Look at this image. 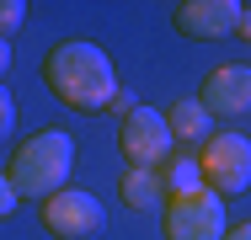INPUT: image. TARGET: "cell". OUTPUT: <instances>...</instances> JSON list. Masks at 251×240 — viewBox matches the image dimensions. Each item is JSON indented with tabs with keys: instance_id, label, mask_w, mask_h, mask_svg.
<instances>
[{
	"instance_id": "cell-14",
	"label": "cell",
	"mask_w": 251,
	"mask_h": 240,
	"mask_svg": "<svg viewBox=\"0 0 251 240\" xmlns=\"http://www.w3.org/2000/svg\"><path fill=\"white\" fill-rule=\"evenodd\" d=\"M16 203H22V197H16V187H11V182H5V171H0V219H11V214H16Z\"/></svg>"
},
{
	"instance_id": "cell-13",
	"label": "cell",
	"mask_w": 251,
	"mask_h": 240,
	"mask_svg": "<svg viewBox=\"0 0 251 240\" xmlns=\"http://www.w3.org/2000/svg\"><path fill=\"white\" fill-rule=\"evenodd\" d=\"M16 134V96L0 86V139H11Z\"/></svg>"
},
{
	"instance_id": "cell-2",
	"label": "cell",
	"mask_w": 251,
	"mask_h": 240,
	"mask_svg": "<svg viewBox=\"0 0 251 240\" xmlns=\"http://www.w3.org/2000/svg\"><path fill=\"white\" fill-rule=\"evenodd\" d=\"M75 171V139L64 128H38L32 139H22L11 149V166H5V182L16 187V197H32L43 203L70 182Z\"/></svg>"
},
{
	"instance_id": "cell-12",
	"label": "cell",
	"mask_w": 251,
	"mask_h": 240,
	"mask_svg": "<svg viewBox=\"0 0 251 240\" xmlns=\"http://www.w3.org/2000/svg\"><path fill=\"white\" fill-rule=\"evenodd\" d=\"M27 22V5L22 0H0V43H11V32Z\"/></svg>"
},
{
	"instance_id": "cell-5",
	"label": "cell",
	"mask_w": 251,
	"mask_h": 240,
	"mask_svg": "<svg viewBox=\"0 0 251 240\" xmlns=\"http://www.w3.org/2000/svg\"><path fill=\"white\" fill-rule=\"evenodd\" d=\"M118 149L128 166H145L155 171L166 155H171V128H166V112L160 107H134L123 123H118Z\"/></svg>"
},
{
	"instance_id": "cell-10",
	"label": "cell",
	"mask_w": 251,
	"mask_h": 240,
	"mask_svg": "<svg viewBox=\"0 0 251 240\" xmlns=\"http://www.w3.org/2000/svg\"><path fill=\"white\" fill-rule=\"evenodd\" d=\"M155 176H160V192H166V197H193V192H203V171H198V155H193V149L166 155V160L155 166Z\"/></svg>"
},
{
	"instance_id": "cell-8",
	"label": "cell",
	"mask_w": 251,
	"mask_h": 240,
	"mask_svg": "<svg viewBox=\"0 0 251 240\" xmlns=\"http://www.w3.org/2000/svg\"><path fill=\"white\" fill-rule=\"evenodd\" d=\"M198 101L208 107V118H241V112H251V64H219V70H208Z\"/></svg>"
},
{
	"instance_id": "cell-1",
	"label": "cell",
	"mask_w": 251,
	"mask_h": 240,
	"mask_svg": "<svg viewBox=\"0 0 251 240\" xmlns=\"http://www.w3.org/2000/svg\"><path fill=\"white\" fill-rule=\"evenodd\" d=\"M43 86H49L70 112H101L112 107L118 96V75H112V59L86 38H70V43H53L43 59Z\"/></svg>"
},
{
	"instance_id": "cell-9",
	"label": "cell",
	"mask_w": 251,
	"mask_h": 240,
	"mask_svg": "<svg viewBox=\"0 0 251 240\" xmlns=\"http://www.w3.org/2000/svg\"><path fill=\"white\" fill-rule=\"evenodd\" d=\"M166 128H171V144H203V139H214V118H208V107H203L198 96L171 101Z\"/></svg>"
},
{
	"instance_id": "cell-4",
	"label": "cell",
	"mask_w": 251,
	"mask_h": 240,
	"mask_svg": "<svg viewBox=\"0 0 251 240\" xmlns=\"http://www.w3.org/2000/svg\"><path fill=\"white\" fill-rule=\"evenodd\" d=\"M160 230H166V240H225V230H230L225 197L208 187L193 192V197H171Z\"/></svg>"
},
{
	"instance_id": "cell-16",
	"label": "cell",
	"mask_w": 251,
	"mask_h": 240,
	"mask_svg": "<svg viewBox=\"0 0 251 240\" xmlns=\"http://www.w3.org/2000/svg\"><path fill=\"white\" fill-rule=\"evenodd\" d=\"M5 70H11V43H0V86H5Z\"/></svg>"
},
{
	"instance_id": "cell-6",
	"label": "cell",
	"mask_w": 251,
	"mask_h": 240,
	"mask_svg": "<svg viewBox=\"0 0 251 240\" xmlns=\"http://www.w3.org/2000/svg\"><path fill=\"white\" fill-rule=\"evenodd\" d=\"M38 208H43V230L59 235V240H80V235H97L101 230V203L80 187H59Z\"/></svg>"
},
{
	"instance_id": "cell-17",
	"label": "cell",
	"mask_w": 251,
	"mask_h": 240,
	"mask_svg": "<svg viewBox=\"0 0 251 240\" xmlns=\"http://www.w3.org/2000/svg\"><path fill=\"white\" fill-rule=\"evenodd\" d=\"M235 32H246V38H251V5H241V27H235Z\"/></svg>"
},
{
	"instance_id": "cell-15",
	"label": "cell",
	"mask_w": 251,
	"mask_h": 240,
	"mask_svg": "<svg viewBox=\"0 0 251 240\" xmlns=\"http://www.w3.org/2000/svg\"><path fill=\"white\" fill-rule=\"evenodd\" d=\"M225 240H251V219H246V224H230V230H225Z\"/></svg>"
},
{
	"instance_id": "cell-11",
	"label": "cell",
	"mask_w": 251,
	"mask_h": 240,
	"mask_svg": "<svg viewBox=\"0 0 251 240\" xmlns=\"http://www.w3.org/2000/svg\"><path fill=\"white\" fill-rule=\"evenodd\" d=\"M118 197L128 203V208H155L166 192H160V176L145 171V166H123V176H118Z\"/></svg>"
},
{
	"instance_id": "cell-7",
	"label": "cell",
	"mask_w": 251,
	"mask_h": 240,
	"mask_svg": "<svg viewBox=\"0 0 251 240\" xmlns=\"http://www.w3.org/2000/svg\"><path fill=\"white\" fill-rule=\"evenodd\" d=\"M171 22L182 38L214 43V38H230L241 27V0H182V5H171Z\"/></svg>"
},
{
	"instance_id": "cell-3",
	"label": "cell",
	"mask_w": 251,
	"mask_h": 240,
	"mask_svg": "<svg viewBox=\"0 0 251 240\" xmlns=\"http://www.w3.org/2000/svg\"><path fill=\"white\" fill-rule=\"evenodd\" d=\"M198 171H203V187L219 192V197H235V192L251 187V139L225 128L214 139L198 144Z\"/></svg>"
}]
</instances>
